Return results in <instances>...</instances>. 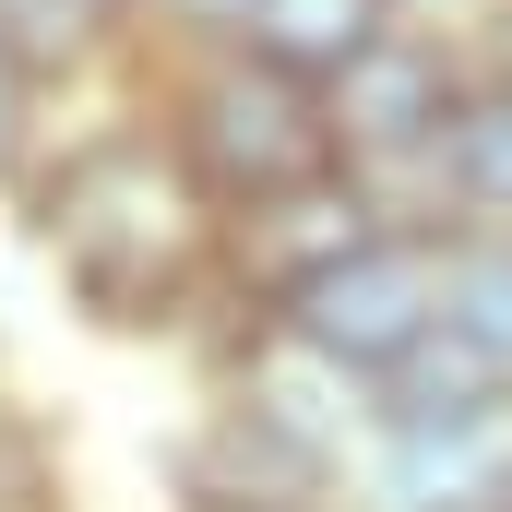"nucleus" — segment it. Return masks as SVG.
<instances>
[{"label":"nucleus","mask_w":512,"mask_h":512,"mask_svg":"<svg viewBox=\"0 0 512 512\" xmlns=\"http://www.w3.org/2000/svg\"><path fill=\"white\" fill-rule=\"evenodd\" d=\"M0 512H72V453L36 405L0 393Z\"/></svg>","instance_id":"9d476101"},{"label":"nucleus","mask_w":512,"mask_h":512,"mask_svg":"<svg viewBox=\"0 0 512 512\" xmlns=\"http://www.w3.org/2000/svg\"><path fill=\"white\" fill-rule=\"evenodd\" d=\"M48 131H60V96H48V84H24V72L0 60V203L24 191V167L48 155Z\"/></svg>","instance_id":"f8f14e48"},{"label":"nucleus","mask_w":512,"mask_h":512,"mask_svg":"<svg viewBox=\"0 0 512 512\" xmlns=\"http://www.w3.org/2000/svg\"><path fill=\"white\" fill-rule=\"evenodd\" d=\"M512 501V417L489 429H370L346 465V512H501Z\"/></svg>","instance_id":"39448f33"},{"label":"nucleus","mask_w":512,"mask_h":512,"mask_svg":"<svg viewBox=\"0 0 512 512\" xmlns=\"http://www.w3.org/2000/svg\"><path fill=\"white\" fill-rule=\"evenodd\" d=\"M501 512H512V501H501Z\"/></svg>","instance_id":"4468645a"},{"label":"nucleus","mask_w":512,"mask_h":512,"mask_svg":"<svg viewBox=\"0 0 512 512\" xmlns=\"http://www.w3.org/2000/svg\"><path fill=\"white\" fill-rule=\"evenodd\" d=\"M393 12H417V0H251L239 48H251V60H274V72H298V84H334V72L382 36Z\"/></svg>","instance_id":"0eeeda50"},{"label":"nucleus","mask_w":512,"mask_h":512,"mask_svg":"<svg viewBox=\"0 0 512 512\" xmlns=\"http://www.w3.org/2000/svg\"><path fill=\"white\" fill-rule=\"evenodd\" d=\"M262 322L370 393V382H393V370L441 334V239H417V227H370L334 274H310V286H298L286 310H262Z\"/></svg>","instance_id":"7ed1b4c3"},{"label":"nucleus","mask_w":512,"mask_h":512,"mask_svg":"<svg viewBox=\"0 0 512 512\" xmlns=\"http://www.w3.org/2000/svg\"><path fill=\"white\" fill-rule=\"evenodd\" d=\"M417 12H453V0H417Z\"/></svg>","instance_id":"ddd939ff"},{"label":"nucleus","mask_w":512,"mask_h":512,"mask_svg":"<svg viewBox=\"0 0 512 512\" xmlns=\"http://www.w3.org/2000/svg\"><path fill=\"white\" fill-rule=\"evenodd\" d=\"M12 215H24V251L60 274V298H72L84 334L179 346V358L203 370V358L251 322V310L227 298V215H215L203 179L167 155V131L143 120L131 84H120V108L48 131V155L24 167Z\"/></svg>","instance_id":"f257e3e1"},{"label":"nucleus","mask_w":512,"mask_h":512,"mask_svg":"<svg viewBox=\"0 0 512 512\" xmlns=\"http://www.w3.org/2000/svg\"><path fill=\"white\" fill-rule=\"evenodd\" d=\"M441 179H453V227H501L512 239V84H465Z\"/></svg>","instance_id":"1a4fd4ad"},{"label":"nucleus","mask_w":512,"mask_h":512,"mask_svg":"<svg viewBox=\"0 0 512 512\" xmlns=\"http://www.w3.org/2000/svg\"><path fill=\"white\" fill-rule=\"evenodd\" d=\"M131 96H143V120L167 131V155L203 179V203H215V215L274 203V191H298V179H322V167H334L322 84L274 72V60H251V48L143 60V72H131Z\"/></svg>","instance_id":"f03ea898"},{"label":"nucleus","mask_w":512,"mask_h":512,"mask_svg":"<svg viewBox=\"0 0 512 512\" xmlns=\"http://www.w3.org/2000/svg\"><path fill=\"white\" fill-rule=\"evenodd\" d=\"M0 60L60 108L84 84H131V0H0Z\"/></svg>","instance_id":"423d86ee"},{"label":"nucleus","mask_w":512,"mask_h":512,"mask_svg":"<svg viewBox=\"0 0 512 512\" xmlns=\"http://www.w3.org/2000/svg\"><path fill=\"white\" fill-rule=\"evenodd\" d=\"M251 0H131V72L143 60H191V48H239Z\"/></svg>","instance_id":"9b49d317"},{"label":"nucleus","mask_w":512,"mask_h":512,"mask_svg":"<svg viewBox=\"0 0 512 512\" xmlns=\"http://www.w3.org/2000/svg\"><path fill=\"white\" fill-rule=\"evenodd\" d=\"M370 227H382V215L358 203L346 167H322V179H298V191H274V203H239V215H227V298L262 322V310H286L310 274H334Z\"/></svg>","instance_id":"20e7f679"},{"label":"nucleus","mask_w":512,"mask_h":512,"mask_svg":"<svg viewBox=\"0 0 512 512\" xmlns=\"http://www.w3.org/2000/svg\"><path fill=\"white\" fill-rule=\"evenodd\" d=\"M441 334L477 346L512 382V239L501 227H453V239H441Z\"/></svg>","instance_id":"6e6552de"}]
</instances>
